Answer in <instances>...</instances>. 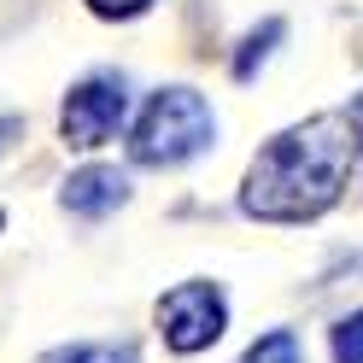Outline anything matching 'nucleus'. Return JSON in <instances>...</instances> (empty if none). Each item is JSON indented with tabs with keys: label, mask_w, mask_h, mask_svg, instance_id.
<instances>
[{
	"label": "nucleus",
	"mask_w": 363,
	"mask_h": 363,
	"mask_svg": "<svg viewBox=\"0 0 363 363\" xmlns=\"http://www.w3.org/2000/svg\"><path fill=\"white\" fill-rule=\"evenodd\" d=\"M352 158H357V135H352L346 111L293 123V129H281L276 141L252 158L246 188H240V211L258 217V223L323 217L340 199V188H346Z\"/></svg>",
	"instance_id": "nucleus-1"
},
{
	"label": "nucleus",
	"mask_w": 363,
	"mask_h": 363,
	"mask_svg": "<svg viewBox=\"0 0 363 363\" xmlns=\"http://www.w3.org/2000/svg\"><path fill=\"white\" fill-rule=\"evenodd\" d=\"M217 141V118L206 94L194 88H158L147 100V111L135 118V135H129V158L135 164H188Z\"/></svg>",
	"instance_id": "nucleus-2"
},
{
	"label": "nucleus",
	"mask_w": 363,
	"mask_h": 363,
	"mask_svg": "<svg viewBox=\"0 0 363 363\" xmlns=\"http://www.w3.org/2000/svg\"><path fill=\"white\" fill-rule=\"evenodd\" d=\"M123 118H129V88H123V77L100 71V77H82L71 94H65L59 135H65V147L94 152V147H106L111 135L123 129Z\"/></svg>",
	"instance_id": "nucleus-3"
},
{
	"label": "nucleus",
	"mask_w": 363,
	"mask_h": 363,
	"mask_svg": "<svg viewBox=\"0 0 363 363\" xmlns=\"http://www.w3.org/2000/svg\"><path fill=\"white\" fill-rule=\"evenodd\" d=\"M229 328V305H223L217 281H182L158 299V334L170 352H206Z\"/></svg>",
	"instance_id": "nucleus-4"
},
{
	"label": "nucleus",
	"mask_w": 363,
	"mask_h": 363,
	"mask_svg": "<svg viewBox=\"0 0 363 363\" xmlns=\"http://www.w3.org/2000/svg\"><path fill=\"white\" fill-rule=\"evenodd\" d=\"M123 199H129V176H123V170L88 164V170H77L71 182H65L59 206L71 211V217H106V211H118Z\"/></svg>",
	"instance_id": "nucleus-5"
},
{
	"label": "nucleus",
	"mask_w": 363,
	"mask_h": 363,
	"mask_svg": "<svg viewBox=\"0 0 363 363\" xmlns=\"http://www.w3.org/2000/svg\"><path fill=\"white\" fill-rule=\"evenodd\" d=\"M240 363H305V346H299L293 328H269V334H258L252 346H246Z\"/></svg>",
	"instance_id": "nucleus-6"
},
{
	"label": "nucleus",
	"mask_w": 363,
	"mask_h": 363,
	"mask_svg": "<svg viewBox=\"0 0 363 363\" xmlns=\"http://www.w3.org/2000/svg\"><path fill=\"white\" fill-rule=\"evenodd\" d=\"M281 30H287L281 18H269L264 30H252V35H246V48L235 53V77H240V82H252V71H258V65L269 59V48H276V41H281Z\"/></svg>",
	"instance_id": "nucleus-7"
},
{
	"label": "nucleus",
	"mask_w": 363,
	"mask_h": 363,
	"mask_svg": "<svg viewBox=\"0 0 363 363\" xmlns=\"http://www.w3.org/2000/svg\"><path fill=\"white\" fill-rule=\"evenodd\" d=\"M35 363H135V346H100V340H82V346H59Z\"/></svg>",
	"instance_id": "nucleus-8"
},
{
	"label": "nucleus",
	"mask_w": 363,
	"mask_h": 363,
	"mask_svg": "<svg viewBox=\"0 0 363 363\" xmlns=\"http://www.w3.org/2000/svg\"><path fill=\"white\" fill-rule=\"evenodd\" d=\"M334 363H363V311L334 323Z\"/></svg>",
	"instance_id": "nucleus-9"
},
{
	"label": "nucleus",
	"mask_w": 363,
	"mask_h": 363,
	"mask_svg": "<svg viewBox=\"0 0 363 363\" xmlns=\"http://www.w3.org/2000/svg\"><path fill=\"white\" fill-rule=\"evenodd\" d=\"M88 6H94L100 18H135V12H147L152 0H88Z\"/></svg>",
	"instance_id": "nucleus-10"
},
{
	"label": "nucleus",
	"mask_w": 363,
	"mask_h": 363,
	"mask_svg": "<svg viewBox=\"0 0 363 363\" xmlns=\"http://www.w3.org/2000/svg\"><path fill=\"white\" fill-rule=\"evenodd\" d=\"M346 118H352V135H357V152H363V94L352 100V111H346Z\"/></svg>",
	"instance_id": "nucleus-11"
},
{
	"label": "nucleus",
	"mask_w": 363,
	"mask_h": 363,
	"mask_svg": "<svg viewBox=\"0 0 363 363\" xmlns=\"http://www.w3.org/2000/svg\"><path fill=\"white\" fill-rule=\"evenodd\" d=\"M18 129H24V123H18V118H0V152L12 147V135H18Z\"/></svg>",
	"instance_id": "nucleus-12"
}]
</instances>
